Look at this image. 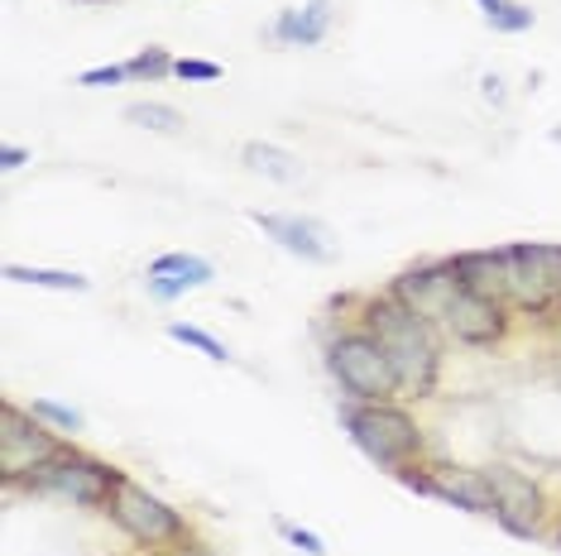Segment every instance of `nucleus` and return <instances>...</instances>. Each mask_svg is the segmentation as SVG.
<instances>
[{
  "instance_id": "nucleus-1",
  "label": "nucleus",
  "mask_w": 561,
  "mask_h": 556,
  "mask_svg": "<svg viewBox=\"0 0 561 556\" xmlns=\"http://www.w3.org/2000/svg\"><path fill=\"white\" fill-rule=\"evenodd\" d=\"M369 336H379V346L389 350L393 370L403 379V394L408 398H432L442 379V336H437V322L417 317L413 308H403L399 298L389 293H369L360 302V317Z\"/></svg>"
},
{
  "instance_id": "nucleus-2",
  "label": "nucleus",
  "mask_w": 561,
  "mask_h": 556,
  "mask_svg": "<svg viewBox=\"0 0 561 556\" xmlns=\"http://www.w3.org/2000/svg\"><path fill=\"white\" fill-rule=\"evenodd\" d=\"M341 427H346L355 447L389 475L427 461V432L417 427V417L408 413L403 403H346V408H341Z\"/></svg>"
},
{
  "instance_id": "nucleus-3",
  "label": "nucleus",
  "mask_w": 561,
  "mask_h": 556,
  "mask_svg": "<svg viewBox=\"0 0 561 556\" xmlns=\"http://www.w3.org/2000/svg\"><path fill=\"white\" fill-rule=\"evenodd\" d=\"M327 374L336 379L346 403H399L403 398V379L393 370L389 350L360 322L327 340Z\"/></svg>"
},
{
  "instance_id": "nucleus-4",
  "label": "nucleus",
  "mask_w": 561,
  "mask_h": 556,
  "mask_svg": "<svg viewBox=\"0 0 561 556\" xmlns=\"http://www.w3.org/2000/svg\"><path fill=\"white\" fill-rule=\"evenodd\" d=\"M121 479L125 475L111 461H96V456H87V451H78V447H62L54 461H44L39 471L24 475L20 489L62 499V503H78V509H111Z\"/></svg>"
},
{
  "instance_id": "nucleus-5",
  "label": "nucleus",
  "mask_w": 561,
  "mask_h": 556,
  "mask_svg": "<svg viewBox=\"0 0 561 556\" xmlns=\"http://www.w3.org/2000/svg\"><path fill=\"white\" fill-rule=\"evenodd\" d=\"M508 264V308L518 317H557L561 293V245H538V240H518L504 245Z\"/></svg>"
},
{
  "instance_id": "nucleus-6",
  "label": "nucleus",
  "mask_w": 561,
  "mask_h": 556,
  "mask_svg": "<svg viewBox=\"0 0 561 556\" xmlns=\"http://www.w3.org/2000/svg\"><path fill=\"white\" fill-rule=\"evenodd\" d=\"M111 518H116V528L125 537H135L145 552L154 547H178V542H187V518L173 509V503H163L159 495H149L145 485H135L130 475L121 479L116 499H111Z\"/></svg>"
},
{
  "instance_id": "nucleus-7",
  "label": "nucleus",
  "mask_w": 561,
  "mask_h": 556,
  "mask_svg": "<svg viewBox=\"0 0 561 556\" xmlns=\"http://www.w3.org/2000/svg\"><path fill=\"white\" fill-rule=\"evenodd\" d=\"M62 441L54 437V427L44 417H34L20 403H0V479L10 489H20V479L39 471L44 461H54Z\"/></svg>"
},
{
  "instance_id": "nucleus-8",
  "label": "nucleus",
  "mask_w": 561,
  "mask_h": 556,
  "mask_svg": "<svg viewBox=\"0 0 561 556\" xmlns=\"http://www.w3.org/2000/svg\"><path fill=\"white\" fill-rule=\"evenodd\" d=\"M437 326L456 340V346L494 350V346H504L508 340V332H514V308H508L504 298H484V293H466V288H456V298L446 302Z\"/></svg>"
},
{
  "instance_id": "nucleus-9",
  "label": "nucleus",
  "mask_w": 561,
  "mask_h": 556,
  "mask_svg": "<svg viewBox=\"0 0 561 556\" xmlns=\"http://www.w3.org/2000/svg\"><path fill=\"white\" fill-rule=\"evenodd\" d=\"M399 479L408 489L427 499H442V503H456L466 513H484L494 518V485L484 471H470V465H432V461H417L399 471Z\"/></svg>"
},
{
  "instance_id": "nucleus-10",
  "label": "nucleus",
  "mask_w": 561,
  "mask_h": 556,
  "mask_svg": "<svg viewBox=\"0 0 561 556\" xmlns=\"http://www.w3.org/2000/svg\"><path fill=\"white\" fill-rule=\"evenodd\" d=\"M494 485V523L514 537H538L547 523V495L533 475L514 471V465H484Z\"/></svg>"
},
{
  "instance_id": "nucleus-11",
  "label": "nucleus",
  "mask_w": 561,
  "mask_h": 556,
  "mask_svg": "<svg viewBox=\"0 0 561 556\" xmlns=\"http://www.w3.org/2000/svg\"><path fill=\"white\" fill-rule=\"evenodd\" d=\"M456 274H451V259H427V264H408V269L389 283V293L403 302V308H413L417 317L427 322H442L446 302L456 298Z\"/></svg>"
},
{
  "instance_id": "nucleus-12",
  "label": "nucleus",
  "mask_w": 561,
  "mask_h": 556,
  "mask_svg": "<svg viewBox=\"0 0 561 556\" xmlns=\"http://www.w3.org/2000/svg\"><path fill=\"white\" fill-rule=\"evenodd\" d=\"M250 221L260 225V231L270 235L278 250H288V255H293V259H302V264H331V259H336V245H331L327 225H317V221H308V217L250 211Z\"/></svg>"
},
{
  "instance_id": "nucleus-13",
  "label": "nucleus",
  "mask_w": 561,
  "mask_h": 556,
  "mask_svg": "<svg viewBox=\"0 0 561 556\" xmlns=\"http://www.w3.org/2000/svg\"><path fill=\"white\" fill-rule=\"evenodd\" d=\"M451 274H456V283H461L466 293H484V298H504L508 293L504 245L500 250H461V255H451Z\"/></svg>"
},
{
  "instance_id": "nucleus-14",
  "label": "nucleus",
  "mask_w": 561,
  "mask_h": 556,
  "mask_svg": "<svg viewBox=\"0 0 561 556\" xmlns=\"http://www.w3.org/2000/svg\"><path fill=\"white\" fill-rule=\"evenodd\" d=\"M331 30V0H308V5H288L278 10L274 20V44H288V48H317Z\"/></svg>"
},
{
  "instance_id": "nucleus-15",
  "label": "nucleus",
  "mask_w": 561,
  "mask_h": 556,
  "mask_svg": "<svg viewBox=\"0 0 561 556\" xmlns=\"http://www.w3.org/2000/svg\"><path fill=\"white\" fill-rule=\"evenodd\" d=\"M240 163L270 183H284V187L302 183V159L288 154V149H278V144H264V139H250V144L240 149Z\"/></svg>"
},
{
  "instance_id": "nucleus-16",
  "label": "nucleus",
  "mask_w": 561,
  "mask_h": 556,
  "mask_svg": "<svg viewBox=\"0 0 561 556\" xmlns=\"http://www.w3.org/2000/svg\"><path fill=\"white\" fill-rule=\"evenodd\" d=\"M10 283H30V288H54V293H92V278L72 274V269H39V264H5Z\"/></svg>"
},
{
  "instance_id": "nucleus-17",
  "label": "nucleus",
  "mask_w": 561,
  "mask_h": 556,
  "mask_svg": "<svg viewBox=\"0 0 561 556\" xmlns=\"http://www.w3.org/2000/svg\"><path fill=\"white\" fill-rule=\"evenodd\" d=\"M145 274H169V278H183L187 288H207L216 269H211V259H202V255H183V250H169V255H159L154 264H149Z\"/></svg>"
},
{
  "instance_id": "nucleus-18",
  "label": "nucleus",
  "mask_w": 561,
  "mask_h": 556,
  "mask_svg": "<svg viewBox=\"0 0 561 556\" xmlns=\"http://www.w3.org/2000/svg\"><path fill=\"white\" fill-rule=\"evenodd\" d=\"M125 120L139 125V130H149V135H178L183 130V111L163 106V101H135V106H125Z\"/></svg>"
},
{
  "instance_id": "nucleus-19",
  "label": "nucleus",
  "mask_w": 561,
  "mask_h": 556,
  "mask_svg": "<svg viewBox=\"0 0 561 556\" xmlns=\"http://www.w3.org/2000/svg\"><path fill=\"white\" fill-rule=\"evenodd\" d=\"M169 340H178V346H193V350H202L211 364H231V350L221 346L211 332H202V326H193V322H169Z\"/></svg>"
},
{
  "instance_id": "nucleus-20",
  "label": "nucleus",
  "mask_w": 561,
  "mask_h": 556,
  "mask_svg": "<svg viewBox=\"0 0 561 556\" xmlns=\"http://www.w3.org/2000/svg\"><path fill=\"white\" fill-rule=\"evenodd\" d=\"M173 62L178 58L169 54V48L149 44V48H139L125 68H130V82H163V78H173Z\"/></svg>"
},
{
  "instance_id": "nucleus-21",
  "label": "nucleus",
  "mask_w": 561,
  "mask_h": 556,
  "mask_svg": "<svg viewBox=\"0 0 561 556\" xmlns=\"http://www.w3.org/2000/svg\"><path fill=\"white\" fill-rule=\"evenodd\" d=\"M30 413H34V417H44V422L54 427V432H72V437L87 432V417H82L78 408H68V403H58V398H34V403H30Z\"/></svg>"
},
{
  "instance_id": "nucleus-22",
  "label": "nucleus",
  "mask_w": 561,
  "mask_h": 556,
  "mask_svg": "<svg viewBox=\"0 0 561 556\" xmlns=\"http://www.w3.org/2000/svg\"><path fill=\"white\" fill-rule=\"evenodd\" d=\"M533 20H538V15H533L528 5H518V0H508V5L500 10V15H494V20H484V24H490L494 34H528V30H533Z\"/></svg>"
},
{
  "instance_id": "nucleus-23",
  "label": "nucleus",
  "mask_w": 561,
  "mask_h": 556,
  "mask_svg": "<svg viewBox=\"0 0 561 556\" xmlns=\"http://www.w3.org/2000/svg\"><path fill=\"white\" fill-rule=\"evenodd\" d=\"M173 78L178 82H216V78H221V62H211V58H178L173 62Z\"/></svg>"
},
{
  "instance_id": "nucleus-24",
  "label": "nucleus",
  "mask_w": 561,
  "mask_h": 556,
  "mask_svg": "<svg viewBox=\"0 0 561 556\" xmlns=\"http://www.w3.org/2000/svg\"><path fill=\"white\" fill-rule=\"evenodd\" d=\"M278 533H284L293 547H298L302 556H327V542L317 537V533H308V528H298V523H288V518H278Z\"/></svg>"
},
{
  "instance_id": "nucleus-25",
  "label": "nucleus",
  "mask_w": 561,
  "mask_h": 556,
  "mask_svg": "<svg viewBox=\"0 0 561 556\" xmlns=\"http://www.w3.org/2000/svg\"><path fill=\"white\" fill-rule=\"evenodd\" d=\"M121 82H130V68L125 62H106V68H87L78 86H121Z\"/></svg>"
},
{
  "instance_id": "nucleus-26",
  "label": "nucleus",
  "mask_w": 561,
  "mask_h": 556,
  "mask_svg": "<svg viewBox=\"0 0 561 556\" xmlns=\"http://www.w3.org/2000/svg\"><path fill=\"white\" fill-rule=\"evenodd\" d=\"M145 288H149V298L154 302H178L187 293L183 278H169V274H145Z\"/></svg>"
},
{
  "instance_id": "nucleus-27",
  "label": "nucleus",
  "mask_w": 561,
  "mask_h": 556,
  "mask_svg": "<svg viewBox=\"0 0 561 556\" xmlns=\"http://www.w3.org/2000/svg\"><path fill=\"white\" fill-rule=\"evenodd\" d=\"M480 96L484 101H490V106H504V78H500V72H484V78H480Z\"/></svg>"
},
{
  "instance_id": "nucleus-28",
  "label": "nucleus",
  "mask_w": 561,
  "mask_h": 556,
  "mask_svg": "<svg viewBox=\"0 0 561 556\" xmlns=\"http://www.w3.org/2000/svg\"><path fill=\"white\" fill-rule=\"evenodd\" d=\"M24 163H30V149H20V144H0V169H5V173L24 169Z\"/></svg>"
},
{
  "instance_id": "nucleus-29",
  "label": "nucleus",
  "mask_w": 561,
  "mask_h": 556,
  "mask_svg": "<svg viewBox=\"0 0 561 556\" xmlns=\"http://www.w3.org/2000/svg\"><path fill=\"white\" fill-rule=\"evenodd\" d=\"M173 552H178V556H216L211 547H202V542H178Z\"/></svg>"
},
{
  "instance_id": "nucleus-30",
  "label": "nucleus",
  "mask_w": 561,
  "mask_h": 556,
  "mask_svg": "<svg viewBox=\"0 0 561 556\" xmlns=\"http://www.w3.org/2000/svg\"><path fill=\"white\" fill-rule=\"evenodd\" d=\"M476 5H480V15H484V20H494V15H500V10L508 5V0H476Z\"/></svg>"
},
{
  "instance_id": "nucleus-31",
  "label": "nucleus",
  "mask_w": 561,
  "mask_h": 556,
  "mask_svg": "<svg viewBox=\"0 0 561 556\" xmlns=\"http://www.w3.org/2000/svg\"><path fill=\"white\" fill-rule=\"evenodd\" d=\"M552 542H557V552H561V523H557V533H552Z\"/></svg>"
},
{
  "instance_id": "nucleus-32",
  "label": "nucleus",
  "mask_w": 561,
  "mask_h": 556,
  "mask_svg": "<svg viewBox=\"0 0 561 556\" xmlns=\"http://www.w3.org/2000/svg\"><path fill=\"white\" fill-rule=\"evenodd\" d=\"M557 317H561V293H557Z\"/></svg>"
}]
</instances>
